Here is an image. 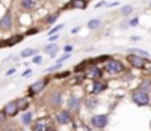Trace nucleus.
I'll return each mask as SVG.
<instances>
[{"instance_id": "1", "label": "nucleus", "mask_w": 151, "mask_h": 131, "mask_svg": "<svg viewBox=\"0 0 151 131\" xmlns=\"http://www.w3.org/2000/svg\"><path fill=\"white\" fill-rule=\"evenodd\" d=\"M126 58H128V61L131 63V66H134V67H137V69L151 67V63L147 61V58H142V57H138V55H134V54H129Z\"/></svg>"}, {"instance_id": "2", "label": "nucleus", "mask_w": 151, "mask_h": 131, "mask_svg": "<svg viewBox=\"0 0 151 131\" xmlns=\"http://www.w3.org/2000/svg\"><path fill=\"white\" fill-rule=\"evenodd\" d=\"M132 101H134L137 105H139V106H145V105L150 103V96H148L147 93L141 92V90H135V92L132 93Z\"/></svg>"}, {"instance_id": "3", "label": "nucleus", "mask_w": 151, "mask_h": 131, "mask_svg": "<svg viewBox=\"0 0 151 131\" xmlns=\"http://www.w3.org/2000/svg\"><path fill=\"white\" fill-rule=\"evenodd\" d=\"M106 70L111 74H117V73L123 72V64L117 60H109L107 64H106Z\"/></svg>"}, {"instance_id": "4", "label": "nucleus", "mask_w": 151, "mask_h": 131, "mask_svg": "<svg viewBox=\"0 0 151 131\" xmlns=\"http://www.w3.org/2000/svg\"><path fill=\"white\" fill-rule=\"evenodd\" d=\"M32 128H34V131H47L49 128H51V120L47 118V117L38 118V120L34 123Z\"/></svg>"}, {"instance_id": "5", "label": "nucleus", "mask_w": 151, "mask_h": 131, "mask_svg": "<svg viewBox=\"0 0 151 131\" xmlns=\"http://www.w3.org/2000/svg\"><path fill=\"white\" fill-rule=\"evenodd\" d=\"M107 123H109V118H107L106 114H103V115H94L91 118V124L94 127H97V128H104L107 125Z\"/></svg>"}, {"instance_id": "6", "label": "nucleus", "mask_w": 151, "mask_h": 131, "mask_svg": "<svg viewBox=\"0 0 151 131\" xmlns=\"http://www.w3.org/2000/svg\"><path fill=\"white\" fill-rule=\"evenodd\" d=\"M3 112L6 114V117H15V115L19 112L18 105H16V101H10V102H7V103L4 105V108H3Z\"/></svg>"}, {"instance_id": "7", "label": "nucleus", "mask_w": 151, "mask_h": 131, "mask_svg": "<svg viewBox=\"0 0 151 131\" xmlns=\"http://www.w3.org/2000/svg\"><path fill=\"white\" fill-rule=\"evenodd\" d=\"M56 121H57V124H60V125L69 124V123L72 121L70 112H69V111H60V112L56 115Z\"/></svg>"}, {"instance_id": "8", "label": "nucleus", "mask_w": 151, "mask_h": 131, "mask_svg": "<svg viewBox=\"0 0 151 131\" xmlns=\"http://www.w3.org/2000/svg\"><path fill=\"white\" fill-rule=\"evenodd\" d=\"M12 23H13L12 15L7 12V13H4V16L0 19V29H1V31H9V29L12 28Z\"/></svg>"}, {"instance_id": "9", "label": "nucleus", "mask_w": 151, "mask_h": 131, "mask_svg": "<svg viewBox=\"0 0 151 131\" xmlns=\"http://www.w3.org/2000/svg\"><path fill=\"white\" fill-rule=\"evenodd\" d=\"M46 86V80H38V82H35V83H32L31 86L28 87V93L32 96V95H37L38 92H41L43 89Z\"/></svg>"}, {"instance_id": "10", "label": "nucleus", "mask_w": 151, "mask_h": 131, "mask_svg": "<svg viewBox=\"0 0 151 131\" xmlns=\"http://www.w3.org/2000/svg\"><path fill=\"white\" fill-rule=\"evenodd\" d=\"M106 89V83H103L100 80H94L91 86H88V92L90 93H101Z\"/></svg>"}, {"instance_id": "11", "label": "nucleus", "mask_w": 151, "mask_h": 131, "mask_svg": "<svg viewBox=\"0 0 151 131\" xmlns=\"http://www.w3.org/2000/svg\"><path fill=\"white\" fill-rule=\"evenodd\" d=\"M101 69H99L97 66H91L90 69H88V72H87V77L88 79H93V80H97V79H100L101 77Z\"/></svg>"}, {"instance_id": "12", "label": "nucleus", "mask_w": 151, "mask_h": 131, "mask_svg": "<svg viewBox=\"0 0 151 131\" xmlns=\"http://www.w3.org/2000/svg\"><path fill=\"white\" fill-rule=\"evenodd\" d=\"M68 7L69 9H81V10H84L87 7V1L85 0H70Z\"/></svg>"}, {"instance_id": "13", "label": "nucleus", "mask_w": 151, "mask_h": 131, "mask_svg": "<svg viewBox=\"0 0 151 131\" xmlns=\"http://www.w3.org/2000/svg\"><path fill=\"white\" fill-rule=\"evenodd\" d=\"M68 108H69V111H78V108H79V98L70 96V99L68 101Z\"/></svg>"}, {"instance_id": "14", "label": "nucleus", "mask_w": 151, "mask_h": 131, "mask_svg": "<svg viewBox=\"0 0 151 131\" xmlns=\"http://www.w3.org/2000/svg\"><path fill=\"white\" fill-rule=\"evenodd\" d=\"M128 52H131V54H134V55H138V57H142V58H147V57L150 55L148 51L141 50V48H129Z\"/></svg>"}, {"instance_id": "15", "label": "nucleus", "mask_w": 151, "mask_h": 131, "mask_svg": "<svg viewBox=\"0 0 151 131\" xmlns=\"http://www.w3.org/2000/svg\"><path fill=\"white\" fill-rule=\"evenodd\" d=\"M43 50H44V52H46V54H49L50 57H54V55H56V52H57V50H59V47H57V44L53 42V44L46 45Z\"/></svg>"}, {"instance_id": "16", "label": "nucleus", "mask_w": 151, "mask_h": 131, "mask_svg": "<svg viewBox=\"0 0 151 131\" xmlns=\"http://www.w3.org/2000/svg\"><path fill=\"white\" fill-rule=\"evenodd\" d=\"M21 4H22V7H24V9L31 10V9H34V7H35L37 0H21Z\"/></svg>"}, {"instance_id": "17", "label": "nucleus", "mask_w": 151, "mask_h": 131, "mask_svg": "<svg viewBox=\"0 0 151 131\" xmlns=\"http://www.w3.org/2000/svg\"><path fill=\"white\" fill-rule=\"evenodd\" d=\"M22 35H15L13 38H10V40H7V41H4L3 45H7V47H12V45H15V44H18L19 41H22Z\"/></svg>"}, {"instance_id": "18", "label": "nucleus", "mask_w": 151, "mask_h": 131, "mask_svg": "<svg viewBox=\"0 0 151 131\" xmlns=\"http://www.w3.org/2000/svg\"><path fill=\"white\" fill-rule=\"evenodd\" d=\"M51 102H53V105L54 106H59V105H62V95L57 92V93H54L53 96H51Z\"/></svg>"}, {"instance_id": "19", "label": "nucleus", "mask_w": 151, "mask_h": 131, "mask_svg": "<svg viewBox=\"0 0 151 131\" xmlns=\"http://www.w3.org/2000/svg\"><path fill=\"white\" fill-rule=\"evenodd\" d=\"M31 121H32V112H25V114L22 115V123H24L25 125H29Z\"/></svg>"}, {"instance_id": "20", "label": "nucleus", "mask_w": 151, "mask_h": 131, "mask_svg": "<svg viewBox=\"0 0 151 131\" xmlns=\"http://www.w3.org/2000/svg\"><path fill=\"white\" fill-rule=\"evenodd\" d=\"M100 26H101L100 19H93V21L88 22V28H90V29H97V28H100Z\"/></svg>"}, {"instance_id": "21", "label": "nucleus", "mask_w": 151, "mask_h": 131, "mask_svg": "<svg viewBox=\"0 0 151 131\" xmlns=\"http://www.w3.org/2000/svg\"><path fill=\"white\" fill-rule=\"evenodd\" d=\"M28 101L27 99H19V101H16V105H18V109L19 111H24V109H27V106H28Z\"/></svg>"}, {"instance_id": "22", "label": "nucleus", "mask_w": 151, "mask_h": 131, "mask_svg": "<svg viewBox=\"0 0 151 131\" xmlns=\"http://www.w3.org/2000/svg\"><path fill=\"white\" fill-rule=\"evenodd\" d=\"M37 51L34 50V48H27V50H24L22 52H21V57H24V58H27V57H31V55H34Z\"/></svg>"}, {"instance_id": "23", "label": "nucleus", "mask_w": 151, "mask_h": 131, "mask_svg": "<svg viewBox=\"0 0 151 131\" xmlns=\"http://www.w3.org/2000/svg\"><path fill=\"white\" fill-rule=\"evenodd\" d=\"M139 90H141V92H144V93L150 92L151 90V82H144V83L139 86Z\"/></svg>"}, {"instance_id": "24", "label": "nucleus", "mask_w": 151, "mask_h": 131, "mask_svg": "<svg viewBox=\"0 0 151 131\" xmlns=\"http://www.w3.org/2000/svg\"><path fill=\"white\" fill-rule=\"evenodd\" d=\"M132 12H134V7L129 6V4H126V6L122 7V15H125V16H126V15H131Z\"/></svg>"}, {"instance_id": "25", "label": "nucleus", "mask_w": 151, "mask_h": 131, "mask_svg": "<svg viewBox=\"0 0 151 131\" xmlns=\"http://www.w3.org/2000/svg\"><path fill=\"white\" fill-rule=\"evenodd\" d=\"M96 105H97V101H96V99H88V101H87V106H88V108H94Z\"/></svg>"}, {"instance_id": "26", "label": "nucleus", "mask_w": 151, "mask_h": 131, "mask_svg": "<svg viewBox=\"0 0 151 131\" xmlns=\"http://www.w3.org/2000/svg\"><path fill=\"white\" fill-rule=\"evenodd\" d=\"M62 28H63V25H57V26H54V28H53V29H51L50 32H49V35H53V34H54V32H57V31H60V29H62Z\"/></svg>"}, {"instance_id": "27", "label": "nucleus", "mask_w": 151, "mask_h": 131, "mask_svg": "<svg viewBox=\"0 0 151 131\" xmlns=\"http://www.w3.org/2000/svg\"><path fill=\"white\" fill-rule=\"evenodd\" d=\"M56 19H57V15H51V16L47 18V21H46V22H47V23H54V22H56Z\"/></svg>"}, {"instance_id": "28", "label": "nucleus", "mask_w": 151, "mask_h": 131, "mask_svg": "<svg viewBox=\"0 0 151 131\" xmlns=\"http://www.w3.org/2000/svg\"><path fill=\"white\" fill-rule=\"evenodd\" d=\"M128 23H129L131 26H135V25H138V23H139V19H138V18H134V19H132V21H129Z\"/></svg>"}, {"instance_id": "29", "label": "nucleus", "mask_w": 151, "mask_h": 131, "mask_svg": "<svg viewBox=\"0 0 151 131\" xmlns=\"http://www.w3.org/2000/svg\"><path fill=\"white\" fill-rule=\"evenodd\" d=\"M69 76V72H63V73H59L56 76V79H63V77H68Z\"/></svg>"}, {"instance_id": "30", "label": "nucleus", "mask_w": 151, "mask_h": 131, "mask_svg": "<svg viewBox=\"0 0 151 131\" xmlns=\"http://www.w3.org/2000/svg\"><path fill=\"white\" fill-rule=\"evenodd\" d=\"M69 57H70V54H65V55H62V57L57 60V64H60L62 61H65V60H66V58H69Z\"/></svg>"}, {"instance_id": "31", "label": "nucleus", "mask_w": 151, "mask_h": 131, "mask_svg": "<svg viewBox=\"0 0 151 131\" xmlns=\"http://www.w3.org/2000/svg\"><path fill=\"white\" fill-rule=\"evenodd\" d=\"M4 121H6V114L3 111H0V124H3Z\"/></svg>"}, {"instance_id": "32", "label": "nucleus", "mask_w": 151, "mask_h": 131, "mask_svg": "<svg viewBox=\"0 0 151 131\" xmlns=\"http://www.w3.org/2000/svg\"><path fill=\"white\" fill-rule=\"evenodd\" d=\"M37 32H38V29H37V28H32V29H29V31L27 32V35H35Z\"/></svg>"}, {"instance_id": "33", "label": "nucleus", "mask_w": 151, "mask_h": 131, "mask_svg": "<svg viewBox=\"0 0 151 131\" xmlns=\"http://www.w3.org/2000/svg\"><path fill=\"white\" fill-rule=\"evenodd\" d=\"M60 67V64H56V66H53V67H50V69H47V72H53V70H57Z\"/></svg>"}, {"instance_id": "34", "label": "nucleus", "mask_w": 151, "mask_h": 131, "mask_svg": "<svg viewBox=\"0 0 151 131\" xmlns=\"http://www.w3.org/2000/svg\"><path fill=\"white\" fill-rule=\"evenodd\" d=\"M72 51V45H65V52H70Z\"/></svg>"}, {"instance_id": "35", "label": "nucleus", "mask_w": 151, "mask_h": 131, "mask_svg": "<svg viewBox=\"0 0 151 131\" xmlns=\"http://www.w3.org/2000/svg\"><path fill=\"white\" fill-rule=\"evenodd\" d=\"M41 60H43V58H41L40 55H37V57H34V60H32V61H34V63H41Z\"/></svg>"}, {"instance_id": "36", "label": "nucleus", "mask_w": 151, "mask_h": 131, "mask_svg": "<svg viewBox=\"0 0 151 131\" xmlns=\"http://www.w3.org/2000/svg\"><path fill=\"white\" fill-rule=\"evenodd\" d=\"M104 4H106V1H100V3H97V4H96V7L99 9V7H101V6H104Z\"/></svg>"}, {"instance_id": "37", "label": "nucleus", "mask_w": 151, "mask_h": 131, "mask_svg": "<svg viewBox=\"0 0 151 131\" xmlns=\"http://www.w3.org/2000/svg\"><path fill=\"white\" fill-rule=\"evenodd\" d=\"M31 73H32V72L28 69V70H25V72H24V74H22V76H28V74H31Z\"/></svg>"}, {"instance_id": "38", "label": "nucleus", "mask_w": 151, "mask_h": 131, "mask_svg": "<svg viewBox=\"0 0 151 131\" xmlns=\"http://www.w3.org/2000/svg\"><path fill=\"white\" fill-rule=\"evenodd\" d=\"M15 73V69H10V70H7V76H10V74H13Z\"/></svg>"}, {"instance_id": "39", "label": "nucleus", "mask_w": 151, "mask_h": 131, "mask_svg": "<svg viewBox=\"0 0 151 131\" xmlns=\"http://www.w3.org/2000/svg\"><path fill=\"white\" fill-rule=\"evenodd\" d=\"M78 31H79V28H73V29H72V31H70V32H72V34H76V32H78Z\"/></svg>"}, {"instance_id": "40", "label": "nucleus", "mask_w": 151, "mask_h": 131, "mask_svg": "<svg viewBox=\"0 0 151 131\" xmlns=\"http://www.w3.org/2000/svg\"><path fill=\"white\" fill-rule=\"evenodd\" d=\"M54 40H57V35H51L50 37V41H54Z\"/></svg>"}, {"instance_id": "41", "label": "nucleus", "mask_w": 151, "mask_h": 131, "mask_svg": "<svg viewBox=\"0 0 151 131\" xmlns=\"http://www.w3.org/2000/svg\"><path fill=\"white\" fill-rule=\"evenodd\" d=\"M132 40H134V41H139L141 38H139V37H132Z\"/></svg>"}, {"instance_id": "42", "label": "nucleus", "mask_w": 151, "mask_h": 131, "mask_svg": "<svg viewBox=\"0 0 151 131\" xmlns=\"http://www.w3.org/2000/svg\"><path fill=\"white\" fill-rule=\"evenodd\" d=\"M47 131H56V130H54V128L51 127V128H49V130H47Z\"/></svg>"}, {"instance_id": "43", "label": "nucleus", "mask_w": 151, "mask_h": 131, "mask_svg": "<svg viewBox=\"0 0 151 131\" xmlns=\"http://www.w3.org/2000/svg\"><path fill=\"white\" fill-rule=\"evenodd\" d=\"M150 9H151V3H150Z\"/></svg>"}, {"instance_id": "44", "label": "nucleus", "mask_w": 151, "mask_h": 131, "mask_svg": "<svg viewBox=\"0 0 151 131\" xmlns=\"http://www.w3.org/2000/svg\"><path fill=\"white\" fill-rule=\"evenodd\" d=\"M150 128H151V123H150Z\"/></svg>"}]
</instances>
